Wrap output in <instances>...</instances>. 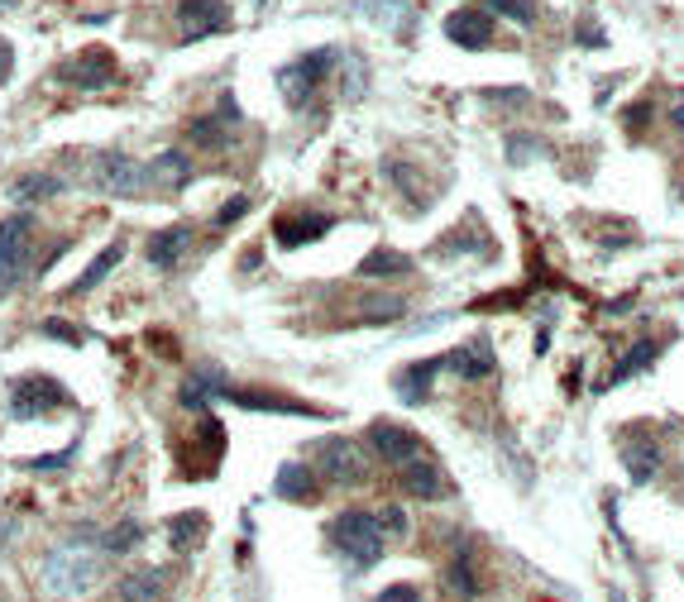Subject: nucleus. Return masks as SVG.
I'll return each instance as SVG.
<instances>
[{
  "label": "nucleus",
  "instance_id": "obj_1",
  "mask_svg": "<svg viewBox=\"0 0 684 602\" xmlns=\"http://www.w3.org/2000/svg\"><path fill=\"white\" fill-rule=\"evenodd\" d=\"M106 574V550H101V531L82 521L63 545H53L39 564V588H44L48 598L58 602H72V598H87L91 588L101 583Z\"/></svg>",
  "mask_w": 684,
  "mask_h": 602
},
{
  "label": "nucleus",
  "instance_id": "obj_2",
  "mask_svg": "<svg viewBox=\"0 0 684 602\" xmlns=\"http://www.w3.org/2000/svg\"><path fill=\"white\" fill-rule=\"evenodd\" d=\"M331 540H335V550L350 559L359 574H369L378 559H383V526H378L374 512H359V507L340 512L331 521Z\"/></svg>",
  "mask_w": 684,
  "mask_h": 602
},
{
  "label": "nucleus",
  "instance_id": "obj_3",
  "mask_svg": "<svg viewBox=\"0 0 684 602\" xmlns=\"http://www.w3.org/2000/svg\"><path fill=\"white\" fill-rule=\"evenodd\" d=\"M311 464L331 488H359L369 478V450L350 435H326L311 445Z\"/></svg>",
  "mask_w": 684,
  "mask_h": 602
},
{
  "label": "nucleus",
  "instance_id": "obj_4",
  "mask_svg": "<svg viewBox=\"0 0 684 602\" xmlns=\"http://www.w3.org/2000/svg\"><path fill=\"white\" fill-rule=\"evenodd\" d=\"M34 273V215L20 211L0 220V292H15Z\"/></svg>",
  "mask_w": 684,
  "mask_h": 602
},
{
  "label": "nucleus",
  "instance_id": "obj_5",
  "mask_svg": "<svg viewBox=\"0 0 684 602\" xmlns=\"http://www.w3.org/2000/svg\"><path fill=\"white\" fill-rule=\"evenodd\" d=\"M149 177H144V163L130 158V153L120 149H96L87 153V187L101 196H134L144 187Z\"/></svg>",
  "mask_w": 684,
  "mask_h": 602
},
{
  "label": "nucleus",
  "instance_id": "obj_6",
  "mask_svg": "<svg viewBox=\"0 0 684 602\" xmlns=\"http://www.w3.org/2000/svg\"><path fill=\"white\" fill-rule=\"evenodd\" d=\"M67 402H72L67 387L58 378H48V373H24V378L10 383V416L15 421H39L44 411H58Z\"/></svg>",
  "mask_w": 684,
  "mask_h": 602
},
{
  "label": "nucleus",
  "instance_id": "obj_7",
  "mask_svg": "<svg viewBox=\"0 0 684 602\" xmlns=\"http://www.w3.org/2000/svg\"><path fill=\"white\" fill-rule=\"evenodd\" d=\"M53 77H58V82L82 86V91H106V86H115V77H120V63H115L111 48L91 43V48H82V53H72Z\"/></svg>",
  "mask_w": 684,
  "mask_h": 602
},
{
  "label": "nucleus",
  "instance_id": "obj_8",
  "mask_svg": "<svg viewBox=\"0 0 684 602\" xmlns=\"http://www.w3.org/2000/svg\"><path fill=\"white\" fill-rule=\"evenodd\" d=\"M364 445L388 464V469H402V464H412L426 454V440H421L417 430H407L402 421H374V426L364 430Z\"/></svg>",
  "mask_w": 684,
  "mask_h": 602
},
{
  "label": "nucleus",
  "instance_id": "obj_9",
  "mask_svg": "<svg viewBox=\"0 0 684 602\" xmlns=\"http://www.w3.org/2000/svg\"><path fill=\"white\" fill-rule=\"evenodd\" d=\"M225 402H235L244 411H273V416H316V421H326L335 411L316 407V402H297V397H283V392H264V387H225L221 392Z\"/></svg>",
  "mask_w": 684,
  "mask_h": 602
},
{
  "label": "nucleus",
  "instance_id": "obj_10",
  "mask_svg": "<svg viewBox=\"0 0 684 602\" xmlns=\"http://www.w3.org/2000/svg\"><path fill=\"white\" fill-rule=\"evenodd\" d=\"M177 24H182V43L225 34L230 29V5L225 0H177Z\"/></svg>",
  "mask_w": 684,
  "mask_h": 602
},
{
  "label": "nucleus",
  "instance_id": "obj_11",
  "mask_svg": "<svg viewBox=\"0 0 684 602\" xmlns=\"http://www.w3.org/2000/svg\"><path fill=\"white\" fill-rule=\"evenodd\" d=\"M244 115H240V101L235 96H221L216 101V110L211 115H201L197 125H192V144L206 153H221L230 149V139H235V125H240Z\"/></svg>",
  "mask_w": 684,
  "mask_h": 602
},
{
  "label": "nucleus",
  "instance_id": "obj_12",
  "mask_svg": "<svg viewBox=\"0 0 684 602\" xmlns=\"http://www.w3.org/2000/svg\"><path fill=\"white\" fill-rule=\"evenodd\" d=\"M197 249V225H187V220H177V225H163L154 239H149V263H154L158 273H173L182 268L187 258Z\"/></svg>",
  "mask_w": 684,
  "mask_h": 602
},
{
  "label": "nucleus",
  "instance_id": "obj_13",
  "mask_svg": "<svg viewBox=\"0 0 684 602\" xmlns=\"http://www.w3.org/2000/svg\"><path fill=\"white\" fill-rule=\"evenodd\" d=\"M398 473V488L407 497H421V502H441V497H450V478H445V469L431 459V454H421V459H412V464H402Z\"/></svg>",
  "mask_w": 684,
  "mask_h": 602
},
{
  "label": "nucleus",
  "instance_id": "obj_14",
  "mask_svg": "<svg viewBox=\"0 0 684 602\" xmlns=\"http://www.w3.org/2000/svg\"><path fill=\"white\" fill-rule=\"evenodd\" d=\"M445 368H455L464 383H484L498 373V359H493V340L488 335H469L460 349H450L445 354Z\"/></svg>",
  "mask_w": 684,
  "mask_h": 602
},
{
  "label": "nucleus",
  "instance_id": "obj_15",
  "mask_svg": "<svg viewBox=\"0 0 684 602\" xmlns=\"http://www.w3.org/2000/svg\"><path fill=\"white\" fill-rule=\"evenodd\" d=\"M163 588H168V569L163 564H130L120 574V583H115L120 602H158Z\"/></svg>",
  "mask_w": 684,
  "mask_h": 602
},
{
  "label": "nucleus",
  "instance_id": "obj_16",
  "mask_svg": "<svg viewBox=\"0 0 684 602\" xmlns=\"http://www.w3.org/2000/svg\"><path fill=\"white\" fill-rule=\"evenodd\" d=\"M331 225H335V215H326V211L283 215V220H273V239H278L283 249H302V244H311V239L326 235Z\"/></svg>",
  "mask_w": 684,
  "mask_h": 602
},
{
  "label": "nucleus",
  "instance_id": "obj_17",
  "mask_svg": "<svg viewBox=\"0 0 684 602\" xmlns=\"http://www.w3.org/2000/svg\"><path fill=\"white\" fill-rule=\"evenodd\" d=\"M445 39L460 43V48H488L493 43V15L488 10H455L450 20H445Z\"/></svg>",
  "mask_w": 684,
  "mask_h": 602
},
{
  "label": "nucleus",
  "instance_id": "obj_18",
  "mask_svg": "<svg viewBox=\"0 0 684 602\" xmlns=\"http://www.w3.org/2000/svg\"><path fill=\"white\" fill-rule=\"evenodd\" d=\"M144 177H149V182H163V192H182V187L197 177V168H192V153L187 149H163L154 163L144 168Z\"/></svg>",
  "mask_w": 684,
  "mask_h": 602
},
{
  "label": "nucleus",
  "instance_id": "obj_19",
  "mask_svg": "<svg viewBox=\"0 0 684 602\" xmlns=\"http://www.w3.org/2000/svg\"><path fill=\"white\" fill-rule=\"evenodd\" d=\"M445 368V354H436V359H421V364H407L393 378L398 383V397L407 402V407H421L426 397H431V383H436V373Z\"/></svg>",
  "mask_w": 684,
  "mask_h": 602
},
{
  "label": "nucleus",
  "instance_id": "obj_20",
  "mask_svg": "<svg viewBox=\"0 0 684 602\" xmlns=\"http://www.w3.org/2000/svg\"><path fill=\"white\" fill-rule=\"evenodd\" d=\"M120 258H125V239H115V244H106L101 254L91 258L87 268L77 273V282L67 287V297H87V292H96V287H101V282H106V278L115 273V263H120Z\"/></svg>",
  "mask_w": 684,
  "mask_h": 602
},
{
  "label": "nucleus",
  "instance_id": "obj_21",
  "mask_svg": "<svg viewBox=\"0 0 684 602\" xmlns=\"http://www.w3.org/2000/svg\"><path fill=\"white\" fill-rule=\"evenodd\" d=\"M58 192H63V182L48 177V172H24V177L10 182V201L15 206H39V201H53Z\"/></svg>",
  "mask_w": 684,
  "mask_h": 602
},
{
  "label": "nucleus",
  "instance_id": "obj_22",
  "mask_svg": "<svg viewBox=\"0 0 684 602\" xmlns=\"http://www.w3.org/2000/svg\"><path fill=\"white\" fill-rule=\"evenodd\" d=\"M273 488H278V497H287V502H316V478H311V464H283Z\"/></svg>",
  "mask_w": 684,
  "mask_h": 602
},
{
  "label": "nucleus",
  "instance_id": "obj_23",
  "mask_svg": "<svg viewBox=\"0 0 684 602\" xmlns=\"http://www.w3.org/2000/svg\"><path fill=\"white\" fill-rule=\"evenodd\" d=\"M479 574H474V559L469 555H455L450 564H445V593L450 598H460V602H469V598H479Z\"/></svg>",
  "mask_w": 684,
  "mask_h": 602
},
{
  "label": "nucleus",
  "instance_id": "obj_24",
  "mask_svg": "<svg viewBox=\"0 0 684 602\" xmlns=\"http://www.w3.org/2000/svg\"><path fill=\"white\" fill-rule=\"evenodd\" d=\"M622 464L632 473V483H651L656 469H661V445H651V440H632L627 450H622Z\"/></svg>",
  "mask_w": 684,
  "mask_h": 602
},
{
  "label": "nucleus",
  "instance_id": "obj_25",
  "mask_svg": "<svg viewBox=\"0 0 684 602\" xmlns=\"http://www.w3.org/2000/svg\"><path fill=\"white\" fill-rule=\"evenodd\" d=\"M656 354H661V344H656V340H637L618 359V364H613V378H608V387H618V383H627V378H637L641 368L656 364Z\"/></svg>",
  "mask_w": 684,
  "mask_h": 602
},
{
  "label": "nucleus",
  "instance_id": "obj_26",
  "mask_svg": "<svg viewBox=\"0 0 684 602\" xmlns=\"http://www.w3.org/2000/svg\"><path fill=\"white\" fill-rule=\"evenodd\" d=\"M201 536H206V512H177L168 521V545H173L177 555H187Z\"/></svg>",
  "mask_w": 684,
  "mask_h": 602
},
{
  "label": "nucleus",
  "instance_id": "obj_27",
  "mask_svg": "<svg viewBox=\"0 0 684 602\" xmlns=\"http://www.w3.org/2000/svg\"><path fill=\"white\" fill-rule=\"evenodd\" d=\"M402 273H412V258L398 249H374L359 263V278H402Z\"/></svg>",
  "mask_w": 684,
  "mask_h": 602
},
{
  "label": "nucleus",
  "instance_id": "obj_28",
  "mask_svg": "<svg viewBox=\"0 0 684 602\" xmlns=\"http://www.w3.org/2000/svg\"><path fill=\"white\" fill-rule=\"evenodd\" d=\"M273 82H278V91H283L287 96V106L292 110H302L311 101V91H316V86L307 82V72H302V67L297 63H287V67H278V77H273Z\"/></svg>",
  "mask_w": 684,
  "mask_h": 602
},
{
  "label": "nucleus",
  "instance_id": "obj_29",
  "mask_svg": "<svg viewBox=\"0 0 684 602\" xmlns=\"http://www.w3.org/2000/svg\"><path fill=\"white\" fill-rule=\"evenodd\" d=\"M407 316V297H393V292H383V297H369L359 306V321L364 325H383V321H402Z\"/></svg>",
  "mask_w": 684,
  "mask_h": 602
},
{
  "label": "nucleus",
  "instance_id": "obj_30",
  "mask_svg": "<svg viewBox=\"0 0 684 602\" xmlns=\"http://www.w3.org/2000/svg\"><path fill=\"white\" fill-rule=\"evenodd\" d=\"M139 540H144V526H139V521H115L111 531H101V550H106V559H111V555H130Z\"/></svg>",
  "mask_w": 684,
  "mask_h": 602
},
{
  "label": "nucleus",
  "instance_id": "obj_31",
  "mask_svg": "<svg viewBox=\"0 0 684 602\" xmlns=\"http://www.w3.org/2000/svg\"><path fill=\"white\" fill-rule=\"evenodd\" d=\"M484 10L493 20H512V24H531L541 15V5L536 0H484Z\"/></svg>",
  "mask_w": 684,
  "mask_h": 602
},
{
  "label": "nucleus",
  "instance_id": "obj_32",
  "mask_svg": "<svg viewBox=\"0 0 684 602\" xmlns=\"http://www.w3.org/2000/svg\"><path fill=\"white\" fill-rule=\"evenodd\" d=\"M39 335H48V340H58V344H72V349H82V344H87V330H82V325H72V321H63V316H44V321H39Z\"/></svg>",
  "mask_w": 684,
  "mask_h": 602
},
{
  "label": "nucleus",
  "instance_id": "obj_33",
  "mask_svg": "<svg viewBox=\"0 0 684 602\" xmlns=\"http://www.w3.org/2000/svg\"><path fill=\"white\" fill-rule=\"evenodd\" d=\"M335 63H340V53H335V48H316V53H307V58H297V67L307 72V82H311V86L326 82Z\"/></svg>",
  "mask_w": 684,
  "mask_h": 602
},
{
  "label": "nucleus",
  "instance_id": "obj_34",
  "mask_svg": "<svg viewBox=\"0 0 684 602\" xmlns=\"http://www.w3.org/2000/svg\"><path fill=\"white\" fill-rule=\"evenodd\" d=\"M546 153V139L541 134H508V163H531Z\"/></svg>",
  "mask_w": 684,
  "mask_h": 602
},
{
  "label": "nucleus",
  "instance_id": "obj_35",
  "mask_svg": "<svg viewBox=\"0 0 684 602\" xmlns=\"http://www.w3.org/2000/svg\"><path fill=\"white\" fill-rule=\"evenodd\" d=\"M82 454V440H72L67 450H58V454H39V459H29V469L34 473H53V469H67L72 459Z\"/></svg>",
  "mask_w": 684,
  "mask_h": 602
},
{
  "label": "nucleus",
  "instance_id": "obj_36",
  "mask_svg": "<svg viewBox=\"0 0 684 602\" xmlns=\"http://www.w3.org/2000/svg\"><path fill=\"white\" fill-rule=\"evenodd\" d=\"M388 177H393V187H398L402 196H412V201H421V192H417V182H421V172L417 168H407V163H388Z\"/></svg>",
  "mask_w": 684,
  "mask_h": 602
},
{
  "label": "nucleus",
  "instance_id": "obj_37",
  "mask_svg": "<svg viewBox=\"0 0 684 602\" xmlns=\"http://www.w3.org/2000/svg\"><path fill=\"white\" fill-rule=\"evenodd\" d=\"M249 206H254L249 196H230V201H225L221 211L211 215V225H216V230H230L235 220H244V215H249Z\"/></svg>",
  "mask_w": 684,
  "mask_h": 602
},
{
  "label": "nucleus",
  "instance_id": "obj_38",
  "mask_svg": "<svg viewBox=\"0 0 684 602\" xmlns=\"http://www.w3.org/2000/svg\"><path fill=\"white\" fill-rule=\"evenodd\" d=\"M378 516V526H383V536L393 531V536H407V512L402 507H383V512H374Z\"/></svg>",
  "mask_w": 684,
  "mask_h": 602
},
{
  "label": "nucleus",
  "instance_id": "obj_39",
  "mask_svg": "<svg viewBox=\"0 0 684 602\" xmlns=\"http://www.w3.org/2000/svg\"><path fill=\"white\" fill-rule=\"evenodd\" d=\"M374 602H421V593H417V583H393V588H383Z\"/></svg>",
  "mask_w": 684,
  "mask_h": 602
},
{
  "label": "nucleus",
  "instance_id": "obj_40",
  "mask_svg": "<svg viewBox=\"0 0 684 602\" xmlns=\"http://www.w3.org/2000/svg\"><path fill=\"white\" fill-rule=\"evenodd\" d=\"M574 39H584L589 48H603V43H608L603 34H598V24H594V20H584V34H574Z\"/></svg>",
  "mask_w": 684,
  "mask_h": 602
},
{
  "label": "nucleus",
  "instance_id": "obj_41",
  "mask_svg": "<svg viewBox=\"0 0 684 602\" xmlns=\"http://www.w3.org/2000/svg\"><path fill=\"white\" fill-rule=\"evenodd\" d=\"M675 125H680V129H684V106H680V110H675Z\"/></svg>",
  "mask_w": 684,
  "mask_h": 602
}]
</instances>
